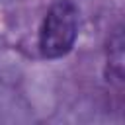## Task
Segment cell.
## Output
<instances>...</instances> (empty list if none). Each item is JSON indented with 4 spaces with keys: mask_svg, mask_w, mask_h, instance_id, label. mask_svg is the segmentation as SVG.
<instances>
[{
    "mask_svg": "<svg viewBox=\"0 0 125 125\" xmlns=\"http://www.w3.org/2000/svg\"><path fill=\"white\" fill-rule=\"evenodd\" d=\"M104 78L121 98L123 92V25L117 23L105 43V66Z\"/></svg>",
    "mask_w": 125,
    "mask_h": 125,
    "instance_id": "2",
    "label": "cell"
},
{
    "mask_svg": "<svg viewBox=\"0 0 125 125\" xmlns=\"http://www.w3.org/2000/svg\"><path fill=\"white\" fill-rule=\"evenodd\" d=\"M78 6L72 0H55L45 12L39 33L37 49L45 61L66 57L78 39Z\"/></svg>",
    "mask_w": 125,
    "mask_h": 125,
    "instance_id": "1",
    "label": "cell"
}]
</instances>
